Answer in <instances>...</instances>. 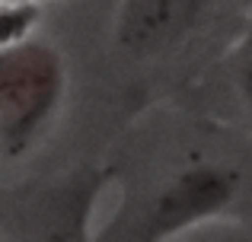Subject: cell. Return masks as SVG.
<instances>
[{
	"mask_svg": "<svg viewBox=\"0 0 252 242\" xmlns=\"http://www.w3.org/2000/svg\"><path fill=\"white\" fill-rule=\"evenodd\" d=\"M211 0H122L115 45L131 57H157L198 26Z\"/></svg>",
	"mask_w": 252,
	"mask_h": 242,
	"instance_id": "3",
	"label": "cell"
},
{
	"mask_svg": "<svg viewBox=\"0 0 252 242\" xmlns=\"http://www.w3.org/2000/svg\"><path fill=\"white\" fill-rule=\"evenodd\" d=\"M32 0H0V10H23V6H29Z\"/></svg>",
	"mask_w": 252,
	"mask_h": 242,
	"instance_id": "6",
	"label": "cell"
},
{
	"mask_svg": "<svg viewBox=\"0 0 252 242\" xmlns=\"http://www.w3.org/2000/svg\"><path fill=\"white\" fill-rule=\"evenodd\" d=\"M93 188L74 185V191L61 194L38 220L32 242H86V204Z\"/></svg>",
	"mask_w": 252,
	"mask_h": 242,
	"instance_id": "4",
	"label": "cell"
},
{
	"mask_svg": "<svg viewBox=\"0 0 252 242\" xmlns=\"http://www.w3.org/2000/svg\"><path fill=\"white\" fill-rule=\"evenodd\" d=\"M240 86H243V93H246V99L252 102V42L246 45L243 61H240Z\"/></svg>",
	"mask_w": 252,
	"mask_h": 242,
	"instance_id": "5",
	"label": "cell"
},
{
	"mask_svg": "<svg viewBox=\"0 0 252 242\" xmlns=\"http://www.w3.org/2000/svg\"><path fill=\"white\" fill-rule=\"evenodd\" d=\"M236 191V175L217 166H198L179 172L147 201L137 223L128 230L125 242H163L189 230L198 220L214 217L230 204Z\"/></svg>",
	"mask_w": 252,
	"mask_h": 242,
	"instance_id": "2",
	"label": "cell"
},
{
	"mask_svg": "<svg viewBox=\"0 0 252 242\" xmlns=\"http://www.w3.org/2000/svg\"><path fill=\"white\" fill-rule=\"evenodd\" d=\"M64 93V64L48 42L19 38L0 48V150L23 153L51 121Z\"/></svg>",
	"mask_w": 252,
	"mask_h": 242,
	"instance_id": "1",
	"label": "cell"
}]
</instances>
